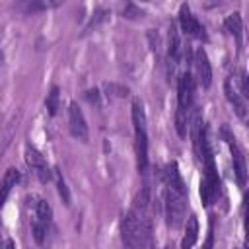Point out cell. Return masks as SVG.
Here are the masks:
<instances>
[{
	"label": "cell",
	"mask_w": 249,
	"mask_h": 249,
	"mask_svg": "<svg viewBox=\"0 0 249 249\" xmlns=\"http://www.w3.org/2000/svg\"><path fill=\"white\" fill-rule=\"evenodd\" d=\"M121 237L128 249H144L150 239V218L148 214H138L132 208L123 214Z\"/></svg>",
	"instance_id": "1"
},
{
	"label": "cell",
	"mask_w": 249,
	"mask_h": 249,
	"mask_svg": "<svg viewBox=\"0 0 249 249\" xmlns=\"http://www.w3.org/2000/svg\"><path fill=\"white\" fill-rule=\"evenodd\" d=\"M132 124H134L136 167L144 175L148 171V126H146V111L138 97L132 99Z\"/></svg>",
	"instance_id": "2"
},
{
	"label": "cell",
	"mask_w": 249,
	"mask_h": 249,
	"mask_svg": "<svg viewBox=\"0 0 249 249\" xmlns=\"http://www.w3.org/2000/svg\"><path fill=\"white\" fill-rule=\"evenodd\" d=\"M200 160L204 163V175H202V181H200V198H202L204 206H210L214 202V198L218 195V187H220V179H218V171H216V165H214L210 146H206L202 150Z\"/></svg>",
	"instance_id": "3"
},
{
	"label": "cell",
	"mask_w": 249,
	"mask_h": 249,
	"mask_svg": "<svg viewBox=\"0 0 249 249\" xmlns=\"http://www.w3.org/2000/svg\"><path fill=\"white\" fill-rule=\"evenodd\" d=\"M185 208H187V195L177 193V191L165 187V193H163V210H165L167 226H171V228L181 226L183 220H185Z\"/></svg>",
	"instance_id": "4"
},
{
	"label": "cell",
	"mask_w": 249,
	"mask_h": 249,
	"mask_svg": "<svg viewBox=\"0 0 249 249\" xmlns=\"http://www.w3.org/2000/svg\"><path fill=\"white\" fill-rule=\"evenodd\" d=\"M195 97V78L189 70L181 72L177 78V109L189 113Z\"/></svg>",
	"instance_id": "5"
},
{
	"label": "cell",
	"mask_w": 249,
	"mask_h": 249,
	"mask_svg": "<svg viewBox=\"0 0 249 249\" xmlns=\"http://www.w3.org/2000/svg\"><path fill=\"white\" fill-rule=\"evenodd\" d=\"M224 136L228 140V146H230V152H231V161H233V173H235V179H237V185L239 187H245L247 183V165H245V156L241 152V148L237 146L235 138L228 132V128H224Z\"/></svg>",
	"instance_id": "6"
},
{
	"label": "cell",
	"mask_w": 249,
	"mask_h": 249,
	"mask_svg": "<svg viewBox=\"0 0 249 249\" xmlns=\"http://www.w3.org/2000/svg\"><path fill=\"white\" fill-rule=\"evenodd\" d=\"M68 126H70V132L74 138H78L82 142L88 140V123H86V117L76 101H70V105H68Z\"/></svg>",
	"instance_id": "7"
},
{
	"label": "cell",
	"mask_w": 249,
	"mask_h": 249,
	"mask_svg": "<svg viewBox=\"0 0 249 249\" xmlns=\"http://www.w3.org/2000/svg\"><path fill=\"white\" fill-rule=\"evenodd\" d=\"M25 161H27L29 169L35 173V177L41 183H49L51 181V175L53 173H51V169H49V165H47V161H45V158L41 156L39 150L27 146V150H25Z\"/></svg>",
	"instance_id": "8"
},
{
	"label": "cell",
	"mask_w": 249,
	"mask_h": 249,
	"mask_svg": "<svg viewBox=\"0 0 249 249\" xmlns=\"http://www.w3.org/2000/svg\"><path fill=\"white\" fill-rule=\"evenodd\" d=\"M179 25L187 35H193V37H198V39H206L204 27L196 19V16L191 12L189 4H181V8H179Z\"/></svg>",
	"instance_id": "9"
},
{
	"label": "cell",
	"mask_w": 249,
	"mask_h": 249,
	"mask_svg": "<svg viewBox=\"0 0 249 249\" xmlns=\"http://www.w3.org/2000/svg\"><path fill=\"white\" fill-rule=\"evenodd\" d=\"M195 68H196V80L202 88H210L212 84V66H210V60H208V54L206 51L200 47L196 49L195 53Z\"/></svg>",
	"instance_id": "10"
},
{
	"label": "cell",
	"mask_w": 249,
	"mask_h": 249,
	"mask_svg": "<svg viewBox=\"0 0 249 249\" xmlns=\"http://www.w3.org/2000/svg\"><path fill=\"white\" fill-rule=\"evenodd\" d=\"M224 93H226L230 105L233 107L235 115H237L241 121H245V119H247V103H245V99L237 93V89L233 88L231 80H226V84H224Z\"/></svg>",
	"instance_id": "11"
},
{
	"label": "cell",
	"mask_w": 249,
	"mask_h": 249,
	"mask_svg": "<svg viewBox=\"0 0 249 249\" xmlns=\"http://www.w3.org/2000/svg\"><path fill=\"white\" fill-rule=\"evenodd\" d=\"M163 179H165V187H167V189H173V191H177V193L187 195V187H185V183H183V179H181V173H179V167H177L175 161H171V163L165 165Z\"/></svg>",
	"instance_id": "12"
},
{
	"label": "cell",
	"mask_w": 249,
	"mask_h": 249,
	"mask_svg": "<svg viewBox=\"0 0 249 249\" xmlns=\"http://www.w3.org/2000/svg\"><path fill=\"white\" fill-rule=\"evenodd\" d=\"M18 181H19V171H18L16 167H10V169L4 173L2 181H0V212H2V208H4L8 196H10V193H12V189L16 187Z\"/></svg>",
	"instance_id": "13"
},
{
	"label": "cell",
	"mask_w": 249,
	"mask_h": 249,
	"mask_svg": "<svg viewBox=\"0 0 249 249\" xmlns=\"http://www.w3.org/2000/svg\"><path fill=\"white\" fill-rule=\"evenodd\" d=\"M196 239H198V220H196L195 214H191L187 218V224H185V233H183V239H181V249H193Z\"/></svg>",
	"instance_id": "14"
},
{
	"label": "cell",
	"mask_w": 249,
	"mask_h": 249,
	"mask_svg": "<svg viewBox=\"0 0 249 249\" xmlns=\"http://www.w3.org/2000/svg\"><path fill=\"white\" fill-rule=\"evenodd\" d=\"M33 222H39V224H45L51 228V222H53V208L51 204L45 200V198H39L35 202V218Z\"/></svg>",
	"instance_id": "15"
},
{
	"label": "cell",
	"mask_w": 249,
	"mask_h": 249,
	"mask_svg": "<svg viewBox=\"0 0 249 249\" xmlns=\"http://www.w3.org/2000/svg\"><path fill=\"white\" fill-rule=\"evenodd\" d=\"M179 53H181L179 31H177V25L171 23L169 25V35H167V58H179Z\"/></svg>",
	"instance_id": "16"
},
{
	"label": "cell",
	"mask_w": 249,
	"mask_h": 249,
	"mask_svg": "<svg viewBox=\"0 0 249 249\" xmlns=\"http://www.w3.org/2000/svg\"><path fill=\"white\" fill-rule=\"evenodd\" d=\"M226 29L235 37V41H237V45L241 47V33H243V23H241V16H239V12H233V14H230L228 18H226Z\"/></svg>",
	"instance_id": "17"
},
{
	"label": "cell",
	"mask_w": 249,
	"mask_h": 249,
	"mask_svg": "<svg viewBox=\"0 0 249 249\" xmlns=\"http://www.w3.org/2000/svg\"><path fill=\"white\" fill-rule=\"evenodd\" d=\"M54 183H56V189H58V195L62 196V202L64 204H70V191L66 187V181L62 177V173L58 169H54Z\"/></svg>",
	"instance_id": "18"
},
{
	"label": "cell",
	"mask_w": 249,
	"mask_h": 249,
	"mask_svg": "<svg viewBox=\"0 0 249 249\" xmlns=\"http://www.w3.org/2000/svg\"><path fill=\"white\" fill-rule=\"evenodd\" d=\"M58 97H60L58 88L53 86V88H51V93H49L47 99H45V105H47V109H49V115H56V111H58Z\"/></svg>",
	"instance_id": "19"
},
{
	"label": "cell",
	"mask_w": 249,
	"mask_h": 249,
	"mask_svg": "<svg viewBox=\"0 0 249 249\" xmlns=\"http://www.w3.org/2000/svg\"><path fill=\"white\" fill-rule=\"evenodd\" d=\"M237 76H239L237 80H239V86H241V93H239V95H241V97L245 99V97L249 95V86H247V74H245V70H239V72H237Z\"/></svg>",
	"instance_id": "20"
},
{
	"label": "cell",
	"mask_w": 249,
	"mask_h": 249,
	"mask_svg": "<svg viewBox=\"0 0 249 249\" xmlns=\"http://www.w3.org/2000/svg\"><path fill=\"white\" fill-rule=\"evenodd\" d=\"M105 14H107V12H105V10H97V12H95V16H93V18H91V21H89V25H88V27H86V31H89V29H91V27H93V29H95V27H97V23H99V21H103V19H105Z\"/></svg>",
	"instance_id": "21"
},
{
	"label": "cell",
	"mask_w": 249,
	"mask_h": 249,
	"mask_svg": "<svg viewBox=\"0 0 249 249\" xmlns=\"http://www.w3.org/2000/svg\"><path fill=\"white\" fill-rule=\"evenodd\" d=\"M86 97H88L89 103H93V105L99 107V91H97V89H88V91H86Z\"/></svg>",
	"instance_id": "22"
},
{
	"label": "cell",
	"mask_w": 249,
	"mask_h": 249,
	"mask_svg": "<svg viewBox=\"0 0 249 249\" xmlns=\"http://www.w3.org/2000/svg\"><path fill=\"white\" fill-rule=\"evenodd\" d=\"M4 249H16L14 241H12V239H6V241H4Z\"/></svg>",
	"instance_id": "23"
},
{
	"label": "cell",
	"mask_w": 249,
	"mask_h": 249,
	"mask_svg": "<svg viewBox=\"0 0 249 249\" xmlns=\"http://www.w3.org/2000/svg\"><path fill=\"white\" fill-rule=\"evenodd\" d=\"M0 249H4V243H2V237H0Z\"/></svg>",
	"instance_id": "24"
},
{
	"label": "cell",
	"mask_w": 249,
	"mask_h": 249,
	"mask_svg": "<svg viewBox=\"0 0 249 249\" xmlns=\"http://www.w3.org/2000/svg\"><path fill=\"white\" fill-rule=\"evenodd\" d=\"M239 249H243V247H239Z\"/></svg>",
	"instance_id": "25"
}]
</instances>
